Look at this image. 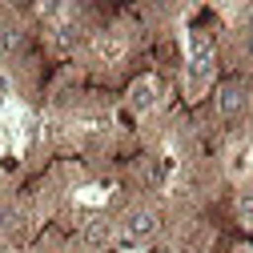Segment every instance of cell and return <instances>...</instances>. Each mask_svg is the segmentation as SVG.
I'll return each mask as SVG.
<instances>
[{
  "instance_id": "obj_1",
  "label": "cell",
  "mask_w": 253,
  "mask_h": 253,
  "mask_svg": "<svg viewBox=\"0 0 253 253\" xmlns=\"http://www.w3.org/2000/svg\"><path fill=\"white\" fill-rule=\"evenodd\" d=\"M213 77V41L193 33V56H189V84L201 88L205 81Z\"/></svg>"
},
{
  "instance_id": "obj_2",
  "label": "cell",
  "mask_w": 253,
  "mask_h": 253,
  "mask_svg": "<svg viewBox=\"0 0 253 253\" xmlns=\"http://www.w3.org/2000/svg\"><path fill=\"white\" fill-rule=\"evenodd\" d=\"M245 105H249V92H245V84H237V81L221 84V92H217V109H221V117H237Z\"/></svg>"
},
{
  "instance_id": "obj_3",
  "label": "cell",
  "mask_w": 253,
  "mask_h": 253,
  "mask_svg": "<svg viewBox=\"0 0 253 253\" xmlns=\"http://www.w3.org/2000/svg\"><path fill=\"white\" fill-rule=\"evenodd\" d=\"M125 233H129L133 241L153 237V233H157V213H153V209H133L129 221H125Z\"/></svg>"
},
{
  "instance_id": "obj_4",
  "label": "cell",
  "mask_w": 253,
  "mask_h": 253,
  "mask_svg": "<svg viewBox=\"0 0 253 253\" xmlns=\"http://www.w3.org/2000/svg\"><path fill=\"white\" fill-rule=\"evenodd\" d=\"M129 105H133L137 113H149V109L157 105V81H153V77L133 81V88H129Z\"/></svg>"
},
{
  "instance_id": "obj_5",
  "label": "cell",
  "mask_w": 253,
  "mask_h": 253,
  "mask_svg": "<svg viewBox=\"0 0 253 253\" xmlns=\"http://www.w3.org/2000/svg\"><path fill=\"white\" fill-rule=\"evenodd\" d=\"M249 169H253V141L237 145V149H233V161H229V173H233V177H241V173H249Z\"/></svg>"
},
{
  "instance_id": "obj_6",
  "label": "cell",
  "mask_w": 253,
  "mask_h": 253,
  "mask_svg": "<svg viewBox=\"0 0 253 253\" xmlns=\"http://www.w3.org/2000/svg\"><path fill=\"white\" fill-rule=\"evenodd\" d=\"M48 37H52V44H56V48H73V44L81 41L77 24H52V28H48Z\"/></svg>"
},
{
  "instance_id": "obj_7",
  "label": "cell",
  "mask_w": 253,
  "mask_h": 253,
  "mask_svg": "<svg viewBox=\"0 0 253 253\" xmlns=\"http://www.w3.org/2000/svg\"><path fill=\"white\" fill-rule=\"evenodd\" d=\"M97 52H101V60H117L125 52V44H121V37H101L97 41Z\"/></svg>"
},
{
  "instance_id": "obj_8",
  "label": "cell",
  "mask_w": 253,
  "mask_h": 253,
  "mask_svg": "<svg viewBox=\"0 0 253 253\" xmlns=\"http://www.w3.org/2000/svg\"><path fill=\"white\" fill-rule=\"evenodd\" d=\"M20 44H24L20 28H4V33H0V52H16Z\"/></svg>"
},
{
  "instance_id": "obj_9",
  "label": "cell",
  "mask_w": 253,
  "mask_h": 253,
  "mask_svg": "<svg viewBox=\"0 0 253 253\" xmlns=\"http://www.w3.org/2000/svg\"><path fill=\"white\" fill-rule=\"evenodd\" d=\"M237 213L245 217V225H253V201H241V205H237Z\"/></svg>"
},
{
  "instance_id": "obj_10",
  "label": "cell",
  "mask_w": 253,
  "mask_h": 253,
  "mask_svg": "<svg viewBox=\"0 0 253 253\" xmlns=\"http://www.w3.org/2000/svg\"><path fill=\"white\" fill-rule=\"evenodd\" d=\"M245 56L253 60V24H249V33H245Z\"/></svg>"
}]
</instances>
